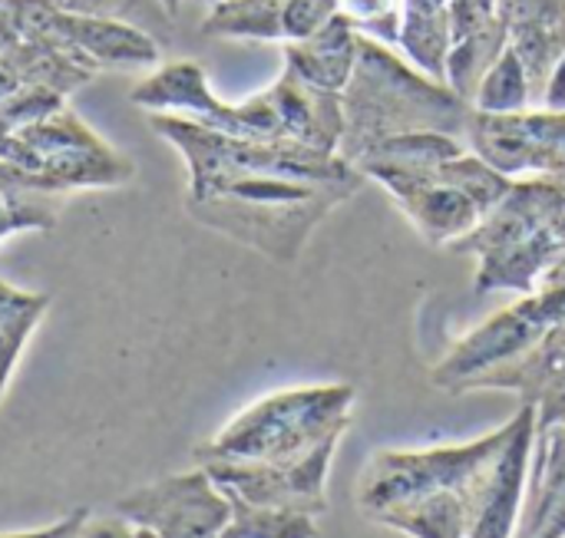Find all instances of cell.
I'll list each match as a JSON object with an SVG mask.
<instances>
[{
    "instance_id": "obj_1",
    "label": "cell",
    "mask_w": 565,
    "mask_h": 538,
    "mask_svg": "<svg viewBox=\"0 0 565 538\" xmlns=\"http://www.w3.org/2000/svg\"><path fill=\"white\" fill-rule=\"evenodd\" d=\"M344 139L338 155L351 165L391 136L447 132L467 139L473 106L447 83L417 69L394 46L361 36L358 66L341 93Z\"/></svg>"
},
{
    "instance_id": "obj_2",
    "label": "cell",
    "mask_w": 565,
    "mask_h": 538,
    "mask_svg": "<svg viewBox=\"0 0 565 538\" xmlns=\"http://www.w3.org/2000/svg\"><path fill=\"white\" fill-rule=\"evenodd\" d=\"M149 129L166 139L189 169V198H209L245 175H285L318 185L361 189L367 179L341 155L291 139H245L172 112H149Z\"/></svg>"
},
{
    "instance_id": "obj_3",
    "label": "cell",
    "mask_w": 565,
    "mask_h": 538,
    "mask_svg": "<svg viewBox=\"0 0 565 538\" xmlns=\"http://www.w3.org/2000/svg\"><path fill=\"white\" fill-rule=\"evenodd\" d=\"M354 387L351 384H318L268 394L235 413L209 443L195 450L202 456L225 460H265L291 463L321 446L324 440L344 437L351 430Z\"/></svg>"
},
{
    "instance_id": "obj_4",
    "label": "cell",
    "mask_w": 565,
    "mask_h": 538,
    "mask_svg": "<svg viewBox=\"0 0 565 538\" xmlns=\"http://www.w3.org/2000/svg\"><path fill=\"white\" fill-rule=\"evenodd\" d=\"M507 437V423L480 440L434 446V450H377L358 480V509L374 519L377 513L420 496L467 489L480 466L497 453Z\"/></svg>"
},
{
    "instance_id": "obj_5",
    "label": "cell",
    "mask_w": 565,
    "mask_h": 538,
    "mask_svg": "<svg viewBox=\"0 0 565 538\" xmlns=\"http://www.w3.org/2000/svg\"><path fill=\"white\" fill-rule=\"evenodd\" d=\"M351 192H321L311 198H291V202H275V198H199L185 202L189 215L212 228L228 235L232 241L265 255L268 261L278 265H295L315 235V228L341 205L348 202Z\"/></svg>"
},
{
    "instance_id": "obj_6",
    "label": "cell",
    "mask_w": 565,
    "mask_h": 538,
    "mask_svg": "<svg viewBox=\"0 0 565 538\" xmlns=\"http://www.w3.org/2000/svg\"><path fill=\"white\" fill-rule=\"evenodd\" d=\"M23 142V172L46 179L60 192L79 189H119L136 175L132 159L96 136L70 106L43 122L17 129Z\"/></svg>"
},
{
    "instance_id": "obj_7",
    "label": "cell",
    "mask_w": 565,
    "mask_h": 538,
    "mask_svg": "<svg viewBox=\"0 0 565 538\" xmlns=\"http://www.w3.org/2000/svg\"><path fill=\"white\" fill-rule=\"evenodd\" d=\"M7 13L20 40L50 43L96 69L156 66L162 60V43L146 30L122 20L73 13L63 10L56 0H7Z\"/></svg>"
},
{
    "instance_id": "obj_8",
    "label": "cell",
    "mask_w": 565,
    "mask_h": 538,
    "mask_svg": "<svg viewBox=\"0 0 565 538\" xmlns=\"http://www.w3.org/2000/svg\"><path fill=\"white\" fill-rule=\"evenodd\" d=\"M341 440L344 437L324 440L321 446H315L311 453L291 463L202 456L199 466L209 470V476L218 483V489L228 499L324 516L328 513V473H331Z\"/></svg>"
},
{
    "instance_id": "obj_9",
    "label": "cell",
    "mask_w": 565,
    "mask_h": 538,
    "mask_svg": "<svg viewBox=\"0 0 565 538\" xmlns=\"http://www.w3.org/2000/svg\"><path fill=\"white\" fill-rule=\"evenodd\" d=\"M116 516L162 538H218L228 529L232 499L205 466H195L132 489L116 503Z\"/></svg>"
},
{
    "instance_id": "obj_10",
    "label": "cell",
    "mask_w": 565,
    "mask_h": 538,
    "mask_svg": "<svg viewBox=\"0 0 565 538\" xmlns=\"http://www.w3.org/2000/svg\"><path fill=\"white\" fill-rule=\"evenodd\" d=\"M467 146L510 179H546L565 189V112L526 109L513 116H470Z\"/></svg>"
},
{
    "instance_id": "obj_11",
    "label": "cell",
    "mask_w": 565,
    "mask_h": 538,
    "mask_svg": "<svg viewBox=\"0 0 565 538\" xmlns=\"http://www.w3.org/2000/svg\"><path fill=\"white\" fill-rule=\"evenodd\" d=\"M129 103L146 112H172L195 119L209 129L268 139V109L262 96H248L245 103H225L212 93L209 73L195 60H172L156 66L129 89Z\"/></svg>"
},
{
    "instance_id": "obj_12",
    "label": "cell",
    "mask_w": 565,
    "mask_h": 538,
    "mask_svg": "<svg viewBox=\"0 0 565 538\" xmlns=\"http://www.w3.org/2000/svg\"><path fill=\"white\" fill-rule=\"evenodd\" d=\"M536 450V407L523 404L507 423V437L497 453L467 483L463 496L470 506L467 538H516L520 513L526 503V486L533 473Z\"/></svg>"
},
{
    "instance_id": "obj_13",
    "label": "cell",
    "mask_w": 565,
    "mask_h": 538,
    "mask_svg": "<svg viewBox=\"0 0 565 538\" xmlns=\"http://www.w3.org/2000/svg\"><path fill=\"white\" fill-rule=\"evenodd\" d=\"M553 331V321L546 318V311L540 308V301L533 294L520 298L513 308L497 311L493 318H487L480 327H473L470 334H463L447 357L430 370V384L447 390V394H460L463 384H470L473 377L526 354L530 347H536L546 334Z\"/></svg>"
},
{
    "instance_id": "obj_14",
    "label": "cell",
    "mask_w": 565,
    "mask_h": 538,
    "mask_svg": "<svg viewBox=\"0 0 565 538\" xmlns=\"http://www.w3.org/2000/svg\"><path fill=\"white\" fill-rule=\"evenodd\" d=\"M440 169H424V172L377 169L367 179H374L377 185H384L391 192V198L414 222V228L420 232L424 241H430L437 248H454L460 238H467L483 222V212L473 205V198L467 192L450 185L440 175Z\"/></svg>"
},
{
    "instance_id": "obj_15",
    "label": "cell",
    "mask_w": 565,
    "mask_h": 538,
    "mask_svg": "<svg viewBox=\"0 0 565 538\" xmlns=\"http://www.w3.org/2000/svg\"><path fill=\"white\" fill-rule=\"evenodd\" d=\"M281 132L291 142H301L318 152L338 155L344 139V99L341 93L321 89L308 79H301L291 69H281V76L268 86Z\"/></svg>"
},
{
    "instance_id": "obj_16",
    "label": "cell",
    "mask_w": 565,
    "mask_h": 538,
    "mask_svg": "<svg viewBox=\"0 0 565 538\" xmlns=\"http://www.w3.org/2000/svg\"><path fill=\"white\" fill-rule=\"evenodd\" d=\"M358 53H361L358 26L351 17L338 13L321 33H315L301 43H285V69L298 73L301 79H308L321 89L344 93V86L351 83V73L358 66Z\"/></svg>"
},
{
    "instance_id": "obj_17",
    "label": "cell",
    "mask_w": 565,
    "mask_h": 538,
    "mask_svg": "<svg viewBox=\"0 0 565 538\" xmlns=\"http://www.w3.org/2000/svg\"><path fill=\"white\" fill-rule=\"evenodd\" d=\"M530 509L523 519V538H540L565 529V423L536 430Z\"/></svg>"
},
{
    "instance_id": "obj_18",
    "label": "cell",
    "mask_w": 565,
    "mask_h": 538,
    "mask_svg": "<svg viewBox=\"0 0 565 538\" xmlns=\"http://www.w3.org/2000/svg\"><path fill=\"white\" fill-rule=\"evenodd\" d=\"M450 46V0H401V50L417 69L447 83Z\"/></svg>"
},
{
    "instance_id": "obj_19",
    "label": "cell",
    "mask_w": 565,
    "mask_h": 538,
    "mask_svg": "<svg viewBox=\"0 0 565 538\" xmlns=\"http://www.w3.org/2000/svg\"><path fill=\"white\" fill-rule=\"evenodd\" d=\"M371 523L407 538H467L470 506H467L463 489H447V493L420 496L411 503H397L377 513Z\"/></svg>"
},
{
    "instance_id": "obj_20",
    "label": "cell",
    "mask_w": 565,
    "mask_h": 538,
    "mask_svg": "<svg viewBox=\"0 0 565 538\" xmlns=\"http://www.w3.org/2000/svg\"><path fill=\"white\" fill-rule=\"evenodd\" d=\"M0 56L17 73L20 86H46V89L63 93V96L83 89L99 73L96 66L83 63L79 56H73L66 50H56L50 43H40V40H17Z\"/></svg>"
},
{
    "instance_id": "obj_21",
    "label": "cell",
    "mask_w": 565,
    "mask_h": 538,
    "mask_svg": "<svg viewBox=\"0 0 565 538\" xmlns=\"http://www.w3.org/2000/svg\"><path fill=\"white\" fill-rule=\"evenodd\" d=\"M470 146L460 136L447 132H407V136H391L367 149L354 169L367 179L377 169H394V172H424V169H440L444 162L463 155Z\"/></svg>"
},
{
    "instance_id": "obj_22",
    "label": "cell",
    "mask_w": 565,
    "mask_h": 538,
    "mask_svg": "<svg viewBox=\"0 0 565 538\" xmlns=\"http://www.w3.org/2000/svg\"><path fill=\"white\" fill-rule=\"evenodd\" d=\"M507 46H510V30H507V23L497 13L493 20H487L483 26H477L473 33H467L463 40H457L450 46V56H447V86L473 106V96H477L483 76L507 53Z\"/></svg>"
},
{
    "instance_id": "obj_23",
    "label": "cell",
    "mask_w": 565,
    "mask_h": 538,
    "mask_svg": "<svg viewBox=\"0 0 565 538\" xmlns=\"http://www.w3.org/2000/svg\"><path fill=\"white\" fill-rule=\"evenodd\" d=\"M285 0H222L205 10L202 33L222 40H255V43H285L281 23Z\"/></svg>"
},
{
    "instance_id": "obj_24",
    "label": "cell",
    "mask_w": 565,
    "mask_h": 538,
    "mask_svg": "<svg viewBox=\"0 0 565 538\" xmlns=\"http://www.w3.org/2000/svg\"><path fill=\"white\" fill-rule=\"evenodd\" d=\"M50 298L40 291H20L0 278V400L10 387L13 367L33 337L40 318L46 314Z\"/></svg>"
},
{
    "instance_id": "obj_25",
    "label": "cell",
    "mask_w": 565,
    "mask_h": 538,
    "mask_svg": "<svg viewBox=\"0 0 565 538\" xmlns=\"http://www.w3.org/2000/svg\"><path fill=\"white\" fill-rule=\"evenodd\" d=\"M533 106H536V96H533L530 73H526L520 53L513 46H507V53L483 76V83L473 96V109L490 112V116H513V112H526Z\"/></svg>"
},
{
    "instance_id": "obj_26",
    "label": "cell",
    "mask_w": 565,
    "mask_h": 538,
    "mask_svg": "<svg viewBox=\"0 0 565 538\" xmlns=\"http://www.w3.org/2000/svg\"><path fill=\"white\" fill-rule=\"evenodd\" d=\"M222 536L232 538H318V516L278 506H252L232 499V519Z\"/></svg>"
},
{
    "instance_id": "obj_27",
    "label": "cell",
    "mask_w": 565,
    "mask_h": 538,
    "mask_svg": "<svg viewBox=\"0 0 565 538\" xmlns=\"http://www.w3.org/2000/svg\"><path fill=\"white\" fill-rule=\"evenodd\" d=\"M56 3L73 13L132 23V26L146 30L149 36H156L159 43H169L175 33V17L166 10L162 0H56Z\"/></svg>"
},
{
    "instance_id": "obj_28",
    "label": "cell",
    "mask_w": 565,
    "mask_h": 538,
    "mask_svg": "<svg viewBox=\"0 0 565 538\" xmlns=\"http://www.w3.org/2000/svg\"><path fill=\"white\" fill-rule=\"evenodd\" d=\"M341 13L354 20L361 36L401 46V0H341Z\"/></svg>"
},
{
    "instance_id": "obj_29",
    "label": "cell",
    "mask_w": 565,
    "mask_h": 538,
    "mask_svg": "<svg viewBox=\"0 0 565 538\" xmlns=\"http://www.w3.org/2000/svg\"><path fill=\"white\" fill-rule=\"evenodd\" d=\"M66 103L63 93L56 89H46V86H20L17 93H10L3 103H0V112L3 119L13 126V129H23V126H33V122H43L46 116L60 112Z\"/></svg>"
},
{
    "instance_id": "obj_30",
    "label": "cell",
    "mask_w": 565,
    "mask_h": 538,
    "mask_svg": "<svg viewBox=\"0 0 565 538\" xmlns=\"http://www.w3.org/2000/svg\"><path fill=\"white\" fill-rule=\"evenodd\" d=\"M338 13H341V0H285L281 10L285 43H301L321 33Z\"/></svg>"
},
{
    "instance_id": "obj_31",
    "label": "cell",
    "mask_w": 565,
    "mask_h": 538,
    "mask_svg": "<svg viewBox=\"0 0 565 538\" xmlns=\"http://www.w3.org/2000/svg\"><path fill=\"white\" fill-rule=\"evenodd\" d=\"M497 13L507 23V30H520L565 13V0H497Z\"/></svg>"
},
{
    "instance_id": "obj_32",
    "label": "cell",
    "mask_w": 565,
    "mask_h": 538,
    "mask_svg": "<svg viewBox=\"0 0 565 538\" xmlns=\"http://www.w3.org/2000/svg\"><path fill=\"white\" fill-rule=\"evenodd\" d=\"M89 509H73L70 516H63V519H56L53 526H46V529H33V532H7V536L0 538H79L83 532V526L89 523Z\"/></svg>"
},
{
    "instance_id": "obj_33",
    "label": "cell",
    "mask_w": 565,
    "mask_h": 538,
    "mask_svg": "<svg viewBox=\"0 0 565 538\" xmlns=\"http://www.w3.org/2000/svg\"><path fill=\"white\" fill-rule=\"evenodd\" d=\"M79 538H136V526H129L122 516H103V519H96V516H89V523L83 526V532Z\"/></svg>"
},
{
    "instance_id": "obj_34",
    "label": "cell",
    "mask_w": 565,
    "mask_h": 538,
    "mask_svg": "<svg viewBox=\"0 0 565 538\" xmlns=\"http://www.w3.org/2000/svg\"><path fill=\"white\" fill-rule=\"evenodd\" d=\"M540 106L543 109H553V112H565V53L563 60L556 63V69L550 73V79H546V89H543Z\"/></svg>"
},
{
    "instance_id": "obj_35",
    "label": "cell",
    "mask_w": 565,
    "mask_h": 538,
    "mask_svg": "<svg viewBox=\"0 0 565 538\" xmlns=\"http://www.w3.org/2000/svg\"><path fill=\"white\" fill-rule=\"evenodd\" d=\"M17 40H20V33H17V26H13V20L7 13V3H3L0 7V53H7Z\"/></svg>"
},
{
    "instance_id": "obj_36",
    "label": "cell",
    "mask_w": 565,
    "mask_h": 538,
    "mask_svg": "<svg viewBox=\"0 0 565 538\" xmlns=\"http://www.w3.org/2000/svg\"><path fill=\"white\" fill-rule=\"evenodd\" d=\"M20 89V79H17V73L7 66V60L0 56V103L10 96V93H17Z\"/></svg>"
},
{
    "instance_id": "obj_37",
    "label": "cell",
    "mask_w": 565,
    "mask_h": 538,
    "mask_svg": "<svg viewBox=\"0 0 565 538\" xmlns=\"http://www.w3.org/2000/svg\"><path fill=\"white\" fill-rule=\"evenodd\" d=\"M162 3H166V10H169V13L175 17V13H179V7H182L185 0H162Z\"/></svg>"
},
{
    "instance_id": "obj_38",
    "label": "cell",
    "mask_w": 565,
    "mask_h": 538,
    "mask_svg": "<svg viewBox=\"0 0 565 538\" xmlns=\"http://www.w3.org/2000/svg\"><path fill=\"white\" fill-rule=\"evenodd\" d=\"M185 3H199V7H215V3H222V0H185Z\"/></svg>"
},
{
    "instance_id": "obj_39",
    "label": "cell",
    "mask_w": 565,
    "mask_h": 538,
    "mask_svg": "<svg viewBox=\"0 0 565 538\" xmlns=\"http://www.w3.org/2000/svg\"><path fill=\"white\" fill-rule=\"evenodd\" d=\"M136 538H162V536H156V532H149V529H136Z\"/></svg>"
},
{
    "instance_id": "obj_40",
    "label": "cell",
    "mask_w": 565,
    "mask_h": 538,
    "mask_svg": "<svg viewBox=\"0 0 565 538\" xmlns=\"http://www.w3.org/2000/svg\"><path fill=\"white\" fill-rule=\"evenodd\" d=\"M540 538H565V529H559V532H550V536H540Z\"/></svg>"
},
{
    "instance_id": "obj_41",
    "label": "cell",
    "mask_w": 565,
    "mask_h": 538,
    "mask_svg": "<svg viewBox=\"0 0 565 538\" xmlns=\"http://www.w3.org/2000/svg\"><path fill=\"white\" fill-rule=\"evenodd\" d=\"M3 3H7V0H0V7H3Z\"/></svg>"
},
{
    "instance_id": "obj_42",
    "label": "cell",
    "mask_w": 565,
    "mask_h": 538,
    "mask_svg": "<svg viewBox=\"0 0 565 538\" xmlns=\"http://www.w3.org/2000/svg\"><path fill=\"white\" fill-rule=\"evenodd\" d=\"M218 538H232V536H218Z\"/></svg>"
}]
</instances>
